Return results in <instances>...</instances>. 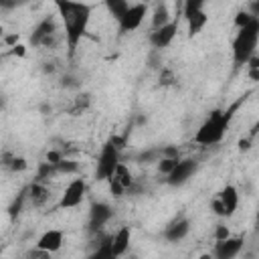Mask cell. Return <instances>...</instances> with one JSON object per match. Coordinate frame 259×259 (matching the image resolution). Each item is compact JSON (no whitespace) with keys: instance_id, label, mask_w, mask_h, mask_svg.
<instances>
[{"instance_id":"cell-27","label":"cell","mask_w":259,"mask_h":259,"mask_svg":"<svg viewBox=\"0 0 259 259\" xmlns=\"http://www.w3.org/2000/svg\"><path fill=\"white\" fill-rule=\"evenodd\" d=\"M28 0H0V10H14V8H20Z\"/></svg>"},{"instance_id":"cell-18","label":"cell","mask_w":259,"mask_h":259,"mask_svg":"<svg viewBox=\"0 0 259 259\" xmlns=\"http://www.w3.org/2000/svg\"><path fill=\"white\" fill-rule=\"evenodd\" d=\"M109 178L117 180L125 190H130V188L134 186V176H132V172L127 170V166H125L123 162H119V164H117V168L113 170V174H111Z\"/></svg>"},{"instance_id":"cell-29","label":"cell","mask_w":259,"mask_h":259,"mask_svg":"<svg viewBox=\"0 0 259 259\" xmlns=\"http://www.w3.org/2000/svg\"><path fill=\"white\" fill-rule=\"evenodd\" d=\"M239 148H241V150H249V148H251V146H249V140H241V142H239Z\"/></svg>"},{"instance_id":"cell-21","label":"cell","mask_w":259,"mask_h":259,"mask_svg":"<svg viewBox=\"0 0 259 259\" xmlns=\"http://www.w3.org/2000/svg\"><path fill=\"white\" fill-rule=\"evenodd\" d=\"M103 2V6L107 8V12L117 20L121 14H123V10L130 6V0H101Z\"/></svg>"},{"instance_id":"cell-9","label":"cell","mask_w":259,"mask_h":259,"mask_svg":"<svg viewBox=\"0 0 259 259\" xmlns=\"http://www.w3.org/2000/svg\"><path fill=\"white\" fill-rule=\"evenodd\" d=\"M176 32H178V20L172 18L170 22H166V24H162L158 28H152L148 40H150V45L154 49L162 51V49H168L172 45V40L176 38Z\"/></svg>"},{"instance_id":"cell-20","label":"cell","mask_w":259,"mask_h":259,"mask_svg":"<svg viewBox=\"0 0 259 259\" xmlns=\"http://www.w3.org/2000/svg\"><path fill=\"white\" fill-rule=\"evenodd\" d=\"M170 20H172V16H170L168 6L166 4H158L156 10H154V14H152V28H158V26L170 22Z\"/></svg>"},{"instance_id":"cell-8","label":"cell","mask_w":259,"mask_h":259,"mask_svg":"<svg viewBox=\"0 0 259 259\" xmlns=\"http://www.w3.org/2000/svg\"><path fill=\"white\" fill-rule=\"evenodd\" d=\"M196 170H198V162L194 158H178L174 168L164 176V180L170 186H182L196 174Z\"/></svg>"},{"instance_id":"cell-11","label":"cell","mask_w":259,"mask_h":259,"mask_svg":"<svg viewBox=\"0 0 259 259\" xmlns=\"http://www.w3.org/2000/svg\"><path fill=\"white\" fill-rule=\"evenodd\" d=\"M111 219H113V206L111 204L97 200L89 206V229L93 233H99Z\"/></svg>"},{"instance_id":"cell-4","label":"cell","mask_w":259,"mask_h":259,"mask_svg":"<svg viewBox=\"0 0 259 259\" xmlns=\"http://www.w3.org/2000/svg\"><path fill=\"white\" fill-rule=\"evenodd\" d=\"M121 148H123V140H119L117 136L109 138L101 146L99 156H97V162H95V180L105 182L113 174V170L121 162Z\"/></svg>"},{"instance_id":"cell-14","label":"cell","mask_w":259,"mask_h":259,"mask_svg":"<svg viewBox=\"0 0 259 259\" xmlns=\"http://www.w3.org/2000/svg\"><path fill=\"white\" fill-rule=\"evenodd\" d=\"M190 233V221L186 217H178L174 221H170L164 231H162V237L168 241V243H178L182 239H186V235Z\"/></svg>"},{"instance_id":"cell-25","label":"cell","mask_w":259,"mask_h":259,"mask_svg":"<svg viewBox=\"0 0 259 259\" xmlns=\"http://www.w3.org/2000/svg\"><path fill=\"white\" fill-rule=\"evenodd\" d=\"M8 168H10L12 172H24V170L28 168V162H26L24 158H20V156H14V158H10Z\"/></svg>"},{"instance_id":"cell-3","label":"cell","mask_w":259,"mask_h":259,"mask_svg":"<svg viewBox=\"0 0 259 259\" xmlns=\"http://www.w3.org/2000/svg\"><path fill=\"white\" fill-rule=\"evenodd\" d=\"M259 42V18L253 16L247 24L237 26V34L233 38V63L243 67L255 53Z\"/></svg>"},{"instance_id":"cell-24","label":"cell","mask_w":259,"mask_h":259,"mask_svg":"<svg viewBox=\"0 0 259 259\" xmlns=\"http://www.w3.org/2000/svg\"><path fill=\"white\" fill-rule=\"evenodd\" d=\"M89 103H91V99H89V95H87V93H83V95H77V97H75V107H73V115H77V113L85 111V109L89 107Z\"/></svg>"},{"instance_id":"cell-1","label":"cell","mask_w":259,"mask_h":259,"mask_svg":"<svg viewBox=\"0 0 259 259\" xmlns=\"http://www.w3.org/2000/svg\"><path fill=\"white\" fill-rule=\"evenodd\" d=\"M53 2H55L57 14H59L61 24H63L69 57H73L79 42L83 40L87 28H89L93 6L83 2V0H53Z\"/></svg>"},{"instance_id":"cell-26","label":"cell","mask_w":259,"mask_h":259,"mask_svg":"<svg viewBox=\"0 0 259 259\" xmlns=\"http://www.w3.org/2000/svg\"><path fill=\"white\" fill-rule=\"evenodd\" d=\"M229 235H231V229L225 223H217L214 225V241H221V239H225Z\"/></svg>"},{"instance_id":"cell-10","label":"cell","mask_w":259,"mask_h":259,"mask_svg":"<svg viewBox=\"0 0 259 259\" xmlns=\"http://www.w3.org/2000/svg\"><path fill=\"white\" fill-rule=\"evenodd\" d=\"M245 247V239L243 237H235V235H229L221 241H214V249H212V255L217 259H235L239 257V253L243 251Z\"/></svg>"},{"instance_id":"cell-30","label":"cell","mask_w":259,"mask_h":259,"mask_svg":"<svg viewBox=\"0 0 259 259\" xmlns=\"http://www.w3.org/2000/svg\"><path fill=\"white\" fill-rule=\"evenodd\" d=\"M2 36H4V28L0 26V38H2Z\"/></svg>"},{"instance_id":"cell-5","label":"cell","mask_w":259,"mask_h":259,"mask_svg":"<svg viewBox=\"0 0 259 259\" xmlns=\"http://www.w3.org/2000/svg\"><path fill=\"white\" fill-rule=\"evenodd\" d=\"M146 14H148V4L146 2H130V6L123 10V14L117 18V28H119V34H130V32H136L142 22L146 20Z\"/></svg>"},{"instance_id":"cell-12","label":"cell","mask_w":259,"mask_h":259,"mask_svg":"<svg viewBox=\"0 0 259 259\" xmlns=\"http://www.w3.org/2000/svg\"><path fill=\"white\" fill-rule=\"evenodd\" d=\"M63 245H65V233L61 229H47L34 241V247L40 249V251H45L47 255H53V253L61 251Z\"/></svg>"},{"instance_id":"cell-22","label":"cell","mask_w":259,"mask_h":259,"mask_svg":"<svg viewBox=\"0 0 259 259\" xmlns=\"http://www.w3.org/2000/svg\"><path fill=\"white\" fill-rule=\"evenodd\" d=\"M204 4H206V0H184V2H182V16L188 18V16L194 14V12L204 10Z\"/></svg>"},{"instance_id":"cell-15","label":"cell","mask_w":259,"mask_h":259,"mask_svg":"<svg viewBox=\"0 0 259 259\" xmlns=\"http://www.w3.org/2000/svg\"><path fill=\"white\" fill-rule=\"evenodd\" d=\"M132 243V229L127 225H121L113 235H109V245H111V257H121L127 253Z\"/></svg>"},{"instance_id":"cell-16","label":"cell","mask_w":259,"mask_h":259,"mask_svg":"<svg viewBox=\"0 0 259 259\" xmlns=\"http://www.w3.org/2000/svg\"><path fill=\"white\" fill-rule=\"evenodd\" d=\"M49 196H51V190H49V186H45L40 180H36V182L30 184V188H28V198H30L32 206H42V204L49 200Z\"/></svg>"},{"instance_id":"cell-2","label":"cell","mask_w":259,"mask_h":259,"mask_svg":"<svg viewBox=\"0 0 259 259\" xmlns=\"http://www.w3.org/2000/svg\"><path fill=\"white\" fill-rule=\"evenodd\" d=\"M233 119V109H214L208 113V117L198 125V130L192 136V142L196 146H217L223 142L229 123Z\"/></svg>"},{"instance_id":"cell-23","label":"cell","mask_w":259,"mask_h":259,"mask_svg":"<svg viewBox=\"0 0 259 259\" xmlns=\"http://www.w3.org/2000/svg\"><path fill=\"white\" fill-rule=\"evenodd\" d=\"M178 158H180V156H166V154H162V158L158 160V172H160L162 176H166V174L174 168V164H176Z\"/></svg>"},{"instance_id":"cell-13","label":"cell","mask_w":259,"mask_h":259,"mask_svg":"<svg viewBox=\"0 0 259 259\" xmlns=\"http://www.w3.org/2000/svg\"><path fill=\"white\" fill-rule=\"evenodd\" d=\"M217 198H219V202H221V206H223L225 219H231V217L237 212V208H239V200H241L239 188H237L235 184H225V186L217 192Z\"/></svg>"},{"instance_id":"cell-28","label":"cell","mask_w":259,"mask_h":259,"mask_svg":"<svg viewBox=\"0 0 259 259\" xmlns=\"http://www.w3.org/2000/svg\"><path fill=\"white\" fill-rule=\"evenodd\" d=\"M253 16H255V14H251V12H247V10H241V12H237L235 24H237V26H243V24H247V22H249Z\"/></svg>"},{"instance_id":"cell-17","label":"cell","mask_w":259,"mask_h":259,"mask_svg":"<svg viewBox=\"0 0 259 259\" xmlns=\"http://www.w3.org/2000/svg\"><path fill=\"white\" fill-rule=\"evenodd\" d=\"M184 20H186V26H188V36H196V34L206 26L208 16H206V12H204V10H198V12L190 14V16H188V18H184Z\"/></svg>"},{"instance_id":"cell-7","label":"cell","mask_w":259,"mask_h":259,"mask_svg":"<svg viewBox=\"0 0 259 259\" xmlns=\"http://www.w3.org/2000/svg\"><path fill=\"white\" fill-rule=\"evenodd\" d=\"M57 20L55 16H45L40 18L32 32H30V45L32 47H51L57 42Z\"/></svg>"},{"instance_id":"cell-6","label":"cell","mask_w":259,"mask_h":259,"mask_svg":"<svg viewBox=\"0 0 259 259\" xmlns=\"http://www.w3.org/2000/svg\"><path fill=\"white\" fill-rule=\"evenodd\" d=\"M85 194H87V180L83 176L75 174V178L69 180V184L63 188L57 206L59 208H77L85 200Z\"/></svg>"},{"instance_id":"cell-19","label":"cell","mask_w":259,"mask_h":259,"mask_svg":"<svg viewBox=\"0 0 259 259\" xmlns=\"http://www.w3.org/2000/svg\"><path fill=\"white\" fill-rule=\"evenodd\" d=\"M53 166H55V174H71V176L79 174V162L67 160V158H63V156H61Z\"/></svg>"}]
</instances>
